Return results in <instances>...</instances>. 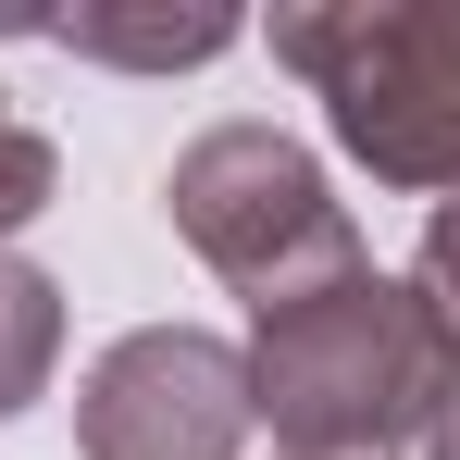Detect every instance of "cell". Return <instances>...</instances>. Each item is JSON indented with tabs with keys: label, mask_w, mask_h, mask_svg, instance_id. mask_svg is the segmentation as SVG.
Segmentation results:
<instances>
[{
	"label": "cell",
	"mask_w": 460,
	"mask_h": 460,
	"mask_svg": "<svg viewBox=\"0 0 460 460\" xmlns=\"http://www.w3.org/2000/svg\"><path fill=\"white\" fill-rule=\"evenodd\" d=\"M249 398L299 460H385V448L460 460V336L411 287H374V261L261 323Z\"/></svg>",
	"instance_id": "obj_1"
},
{
	"label": "cell",
	"mask_w": 460,
	"mask_h": 460,
	"mask_svg": "<svg viewBox=\"0 0 460 460\" xmlns=\"http://www.w3.org/2000/svg\"><path fill=\"white\" fill-rule=\"evenodd\" d=\"M274 63L323 87L349 162H374L385 187H460V13L423 0L274 13Z\"/></svg>",
	"instance_id": "obj_2"
},
{
	"label": "cell",
	"mask_w": 460,
	"mask_h": 460,
	"mask_svg": "<svg viewBox=\"0 0 460 460\" xmlns=\"http://www.w3.org/2000/svg\"><path fill=\"white\" fill-rule=\"evenodd\" d=\"M174 225L199 236L212 274H236V287L261 299V323L299 311L311 287H336V274H361L349 212L323 199L311 150H287L274 125H212L199 150L174 162Z\"/></svg>",
	"instance_id": "obj_3"
},
{
	"label": "cell",
	"mask_w": 460,
	"mask_h": 460,
	"mask_svg": "<svg viewBox=\"0 0 460 460\" xmlns=\"http://www.w3.org/2000/svg\"><path fill=\"white\" fill-rule=\"evenodd\" d=\"M249 374L212 336H125L87 374V460H236Z\"/></svg>",
	"instance_id": "obj_4"
},
{
	"label": "cell",
	"mask_w": 460,
	"mask_h": 460,
	"mask_svg": "<svg viewBox=\"0 0 460 460\" xmlns=\"http://www.w3.org/2000/svg\"><path fill=\"white\" fill-rule=\"evenodd\" d=\"M50 38L63 50H100V63H199V50L236 38V13H63Z\"/></svg>",
	"instance_id": "obj_5"
},
{
	"label": "cell",
	"mask_w": 460,
	"mask_h": 460,
	"mask_svg": "<svg viewBox=\"0 0 460 460\" xmlns=\"http://www.w3.org/2000/svg\"><path fill=\"white\" fill-rule=\"evenodd\" d=\"M50 349H63V311H50V287H38L25 261H0V411H25V398H38Z\"/></svg>",
	"instance_id": "obj_6"
},
{
	"label": "cell",
	"mask_w": 460,
	"mask_h": 460,
	"mask_svg": "<svg viewBox=\"0 0 460 460\" xmlns=\"http://www.w3.org/2000/svg\"><path fill=\"white\" fill-rule=\"evenodd\" d=\"M38 199H50V137H38V125H25V112L0 100V236L25 225Z\"/></svg>",
	"instance_id": "obj_7"
},
{
	"label": "cell",
	"mask_w": 460,
	"mask_h": 460,
	"mask_svg": "<svg viewBox=\"0 0 460 460\" xmlns=\"http://www.w3.org/2000/svg\"><path fill=\"white\" fill-rule=\"evenodd\" d=\"M411 299H423V311H436V323L460 336V199L436 212V225H423V287H411Z\"/></svg>",
	"instance_id": "obj_8"
}]
</instances>
